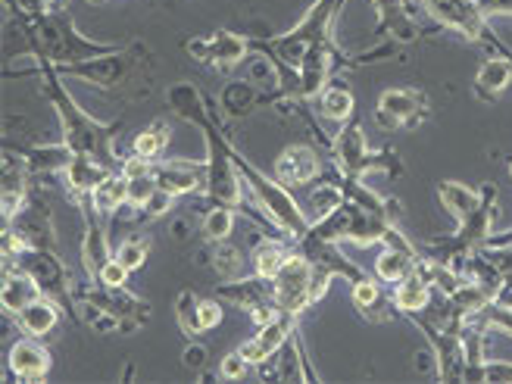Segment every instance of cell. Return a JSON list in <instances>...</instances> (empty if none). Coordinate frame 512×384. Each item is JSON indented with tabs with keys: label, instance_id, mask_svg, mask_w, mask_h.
Instances as JSON below:
<instances>
[{
	"label": "cell",
	"instance_id": "obj_1",
	"mask_svg": "<svg viewBox=\"0 0 512 384\" xmlns=\"http://www.w3.org/2000/svg\"><path fill=\"white\" fill-rule=\"evenodd\" d=\"M7 38H19V50L13 57H29L32 63L41 60L57 69L104 57L122 47L119 41H97L82 35L66 4H54L38 16L7 10Z\"/></svg>",
	"mask_w": 512,
	"mask_h": 384
},
{
	"label": "cell",
	"instance_id": "obj_2",
	"mask_svg": "<svg viewBox=\"0 0 512 384\" xmlns=\"http://www.w3.org/2000/svg\"><path fill=\"white\" fill-rule=\"evenodd\" d=\"M344 7H347V0H313V7L303 13V19L291 32L250 35V50L256 57H263L275 72V91H269V107L288 104L303 60L310 57L316 47L335 41Z\"/></svg>",
	"mask_w": 512,
	"mask_h": 384
},
{
	"label": "cell",
	"instance_id": "obj_3",
	"mask_svg": "<svg viewBox=\"0 0 512 384\" xmlns=\"http://www.w3.org/2000/svg\"><path fill=\"white\" fill-rule=\"evenodd\" d=\"M4 75L7 79H16V75H35L41 82V94L47 97V104L57 113L63 144L72 153H79V157H91L113 172L122 169V157L116 153V138L122 135V119L104 122V119H94L85 107H79V100L69 94L66 79L57 72V66L38 60L32 69H4Z\"/></svg>",
	"mask_w": 512,
	"mask_h": 384
},
{
	"label": "cell",
	"instance_id": "obj_4",
	"mask_svg": "<svg viewBox=\"0 0 512 384\" xmlns=\"http://www.w3.org/2000/svg\"><path fill=\"white\" fill-rule=\"evenodd\" d=\"M57 72L69 82H85L104 97L119 100L122 107H135L157 91V54L144 41H128L104 57L63 66Z\"/></svg>",
	"mask_w": 512,
	"mask_h": 384
},
{
	"label": "cell",
	"instance_id": "obj_5",
	"mask_svg": "<svg viewBox=\"0 0 512 384\" xmlns=\"http://www.w3.org/2000/svg\"><path fill=\"white\" fill-rule=\"evenodd\" d=\"M497 185H481V203L472 216H466L463 222H456V232L447 235V238H431L428 241V256L431 260H438L441 266L453 269L463 275L466 272V263L472 260V253H478L484 244L491 238V228H494V219H497Z\"/></svg>",
	"mask_w": 512,
	"mask_h": 384
},
{
	"label": "cell",
	"instance_id": "obj_6",
	"mask_svg": "<svg viewBox=\"0 0 512 384\" xmlns=\"http://www.w3.org/2000/svg\"><path fill=\"white\" fill-rule=\"evenodd\" d=\"M328 157L331 166L341 175L350 178H366L369 172H381L388 178H400L403 175V163H400V153L394 147H384V150H372L363 132V122L360 119H350L341 125V132L328 141Z\"/></svg>",
	"mask_w": 512,
	"mask_h": 384
},
{
	"label": "cell",
	"instance_id": "obj_7",
	"mask_svg": "<svg viewBox=\"0 0 512 384\" xmlns=\"http://www.w3.org/2000/svg\"><path fill=\"white\" fill-rule=\"evenodd\" d=\"M394 225H397V219L375 213V210H366V207H360V203L344 197L335 210L319 216L306 235H313L319 241H331V244L369 247V244H384V238L391 235Z\"/></svg>",
	"mask_w": 512,
	"mask_h": 384
},
{
	"label": "cell",
	"instance_id": "obj_8",
	"mask_svg": "<svg viewBox=\"0 0 512 384\" xmlns=\"http://www.w3.org/2000/svg\"><path fill=\"white\" fill-rule=\"evenodd\" d=\"M72 297H75V313H79V306H94V310L110 313L119 322V335H135V331L153 313L150 300L132 294L128 288L100 285V281H94V278L75 281V285H72Z\"/></svg>",
	"mask_w": 512,
	"mask_h": 384
},
{
	"label": "cell",
	"instance_id": "obj_9",
	"mask_svg": "<svg viewBox=\"0 0 512 384\" xmlns=\"http://www.w3.org/2000/svg\"><path fill=\"white\" fill-rule=\"evenodd\" d=\"M422 7L431 16V22L441 25V29L456 32L459 38H466L472 44H488V47H494V54L512 57V47H506L491 32V25L478 10L475 0H422Z\"/></svg>",
	"mask_w": 512,
	"mask_h": 384
},
{
	"label": "cell",
	"instance_id": "obj_10",
	"mask_svg": "<svg viewBox=\"0 0 512 384\" xmlns=\"http://www.w3.org/2000/svg\"><path fill=\"white\" fill-rule=\"evenodd\" d=\"M13 266H19L22 272H29L38 288L44 291V297L57 300L63 306V313L69 322H79V313H75V297H72V285L75 278L66 269V263L60 260V250H38V247H25L22 253H16Z\"/></svg>",
	"mask_w": 512,
	"mask_h": 384
},
{
	"label": "cell",
	"instance_id": "obj_11",
	"mask_svg": "<svg viewBox=\"0 0 512 384\" xmlns=\"http://www.w3.org/2000/svg\"><path fill=\"white\" fill-rule=\"evenodd\" d=\"M216 297L222 303H232L238 306L241 313H247L256 328L266 325L269 319H275L281 310H278V300H275V285L272 278H263V275H241L235 281H219L216 285Z\"/></svg>",
	"mask_w": 512,
	"mask_h": 384
},
{
	"label": "cell",
	"instance_id": "obj_12",
	"mask_svg": "<svg viewBox=\"0 0 512 384\" xmlns=\"http://www.w3.org/2000/svg\"><path fill=\"white\" fill-rule=\"evenodd\" d=\"M297 250L313 263V272H316V303L328 294L331 281H335V278H344V281H350V285H353V281H360V278L369 275L363 266H356L350 256H344L341 244H331V241H319L313 235H303L297 241Z\"/></svg>",
	"mask_w": 512,
	"mask_h": 384
},
{
	"label": "cell",
	"instance_id": "obj_13",
	"mask_svg": "<svg viewBox=\"0 0 512 384\" xmlns=\"http://www.w3.org/2000/svg\"><path fill=\"white\" fill-rule=\"evenodd\" d=\"M185 54L203 66L222 72V75H232L247 57H253V50H250V35L219 29V32L203 35V38H188Z\"/></svg>",
	"mask_w": 512,
	"mask_h": 384
},
{
	"label": "cell",
	"instance_id": "obj_14",
	"mask_svg": "<svg viewBox=\"0 0 512 384\" xmlns=\"http://www.w3.org/2000/svg\"><path fill=\"white\" fill-rule=\"evenodd\" d=\"M428 116V97L419 88H388L375 104V125L381 132H413Z\"/></svg>",
	"mask_w": 512,
	"mask_h": 384
},
{
	"label": "cell",
	"instance_id": "obj_15",
	"mask_svg": "<svg viewBox=\"0 0 512 384\" xmlns=\"http://www.w3.org/2000/svg\"><path fill=\"white\" fill-rule=\"evenodd\" d=\"M272 285H275L278 310L288 316L300 319L316 303V272H313V263L306 260L300 250L291 256V263L272 278Z\"/></svg>",
	"mask_w": 512,
	"mask_h": 384
},
{
	"label": "cell",
	"instance_id": "obj_16",
	"mask_svg": "<svg viewBox=\"0 0 512 384\" xmlns=\"http://www.w3.org/2000/svg\"><path fill=\"white\" fill-rule=\"evenodd\" d=\"M75 207L82 213V225H85V235H82V266L88 278H97L100 269H104L107 260H113V247H110V222L94 210L91 197H79Z\"/></svg>",
	"mask_w": 512,
	"mask_h": 384
},
{
	"label": "cell",
	"instance_id": "obj_17",
	"mask_svg": "<svg viewBox=\"0 0 512 384\" xmlns=\"http://www.w3.org/2000/svg\"><path fill=\"white\" fill-rule=\"evenodd\" d=\"M19 235V241L25 247H38V250H57V225H54V213H50V203L32 191L29 203L16 213V219L4 222Z\"/></svg>",
	"mask_w": 512,
	"mask_h": 384
},
{
	"label": "cell",
	"instance_id": "obj_18",
	"mask_svg": "<svg viewBox=\"0 0 512 384\" xmlns=\"http://www.w3.org/2000/svg\"><path fill=\"white\" fill-rule=\"evenodd\" d=\"M207 175H210V163L207 160H153V178H157L160 191L172 194V197H188V194H203L207 188Z\"/></svg>",
	"mask_w": 512,
	"mask_h": 384
},
{
	"label": "cell",
	"instance_id": "obj_19",
	"mask_svg": "<svg viewBox=\"0 0 512 384\" xmlns=\"http://www.w3.org/2000/svg\"><path fill=\"white\" fill-rule=\"evenodd\" d=\"M294 331H297V316L278 313L275 319L260 325V331H256L253 338H247L238 350L250 366H266L269 360H275V356L285 350V344L294 338Z\"/></svg>",
	"mask_w": 512,
	"mask_h": 384
},
{
	"label": "cell",
	"instance_id": "obj_20",
	"mask_svg": "<svg viewBox=\"0 0 512 384\" xmlns=\"http://www.w3.org/2000/svg\"><path fill=\"white\" fill-rule=\"evenodd\" d=\"M419 260H422L419 247L394 225L391 235L384 238L381 253L375 256V275L384 281V285H397V281H403L409 272L419 266Z\"/></svg>",
	"mask_w": 512,
	"mask_h": 384
},
{
	"label": "cell",
	"instance_id": "obj_21",
	"mask_svg": "<svg viewBox=\"0 0 512 384\" xmlns=\"http://www.w3.org/2000/svg\"><path fill=\"white\" fill-rule=\"evenodd\" d=\"M322 166L325 163H322L319 147H313V144H291V147L281 150V157L275 160L272 175L285 188L294 191V188H303V185L316 182V178L322 175Z\"/></svg>",
	"mask_w": 512,
	"mask_h": 384
},
{
	"label": "cell",
	"instance_id": "obj_22",
	"mask_svg": "<svg viewBox=\"0 0 512 384\" xmlns=\"http://www.w3.org/2000/svg\"><path fill=\"white\" fill-rule=\"evenodd\" d=\"M50 366H54V356H50V350L41 344V338L25 335V338L13 341L7 350V372L16 381L38 384L50 375Z\"/></svg>",
	"mask_w": 512,
	"mask_h": 384
},
{
	"label": "cell",
	"instance_id": "obj_23",
	"mask_svg": "<svg viewBox=\"0 0 512 384\" xmlns=\"http://www.w3.org/2000/svg\"><path fill=\"white\" fill-rule=\"evenodd\" d=\"M350 303H353V310L372 325L394 322L400 316L394 294H384L378 275H366L360 281H353V285H350Z\"/></svg>",
	"mask_w": 512,
	"mask_h": 384
},
{
	"label": "cell",
	"instance_id": "obj_24",
	"mask_svg": "<svg viewBox=\"0 0 512 384\" xmlns=\"http://www.w3.org/2000/svg\"><path fill=\"white\" fill-rule=\"evenodd\" d=\"M4 150L16 153L32 178H54V175L60 178L66 172V166H69V160H72V150L63 141L60 144H19V147H13L7 141Z\"/></svg>",
	"mask_w": 512,
	"mask_h": 384
},
{
	"label": "cell",
	"instance_id": "obj_25",
	"mask_svg": "<svg viewBox=\"0 0 512 384\" xmlns=\"http://www.w3.org/2000/svg\"><path fill=\"white\" fill-rule=\"evenodd\" d=\"M260 107H269V91H260L244 79H228L219 91V110L228 119H244Z\"/></svg>",
	"mask_w": 512,
	"mask_h": 384
},
{
	"label": "cell",
	"instance_id": "obj_26",
	"mask_svg": "<svg viewBox=\"0 0 512 384\" xmlns=\"http://www.w3.org/2000/svg\"><path fill=\"white\" fill-rule=\"evenodd\" d=\"M297 253V241L285 238V235H269V238H260L250 253V263H253V272L263 275V278H275L281 269L291 263V256Z\"/></svg>",
	"mask_w": 512,
	"mask_h": 384
},
{
	"label": "cell",
	"instance_id": "obj_27",
	"mask_svg": "<svg viewBox=\"0 0 512 384\" xmlns=\"http://www.w3.org/2000/svg\"><path fill=\"white\" fill-rule=\"evenodd\" d=\"M107 175H113V169L100 166L91 157H79V153H72V160H69V166H66V172L60 178H63L69 197L79 200V197H91L97 191V185L104 182Z\"/></svg>",
	"mask_w": 512,
	"mask_h": 384
},
{
	"label": "cell",
	"instance_id": "obj_28",
	"mask_svg": "<svg viewBox=\"0 0 512 384\" xmlns=\"http://www.w3.org/2000/svg\"><path fill=\"white\" fill-rule=\"evenodd\" d=\"M509 82H512V57L494 54L478 66L475 82H472V94L478 100H484V104H494V100L509 88Z\"/></svg>",
	"mask_w": 512,
	"mask_h": 384
},
{
	"label": "cell",
	"instance_id": "obj_29",
	"mask_svg": "<svg viewBox=\"0 0 512 384\" xmlns=\"http://www.w3.org/2000/svg\"><path fill=\"white\" fill-rule=\"evenodd\" d=\"M44 297V291L38 288V281L22 272L13 263H4V288H0V303H4V313L16 316L19 310H25L32 300Z\"/></svg>",
	"mask_w": 512,
	"mask_h": 384
},
{
	"label": "cell",
	"instance_id": "obj_30",
	"mask_svg": "<svg viewBox=\"0 0 512 384\" xmlns=\"http://www.w3.org/2000/svg\"><path fill=\"white\" fill-rule=\"evenodd\" d=\"M63 306L57 300H50V297H38L32 300L25 310H19L13 319L16 325L22 328V335H32V338H47L50 331H54L63 319Z\"/></svg>",
	"mask_w": 512,
	"mask_h": 384
},
{
	"label": "cell",
	"instance_id": "obj_31",
	"mask_svg": "<svg viewBox=\"0 0 512 384\" xmlns=\"http://www.w3.org/2000/svg\"><path fill=\"white\" fill-rule=\"evenodd\" d=\"M431 297H434V285L419 266L394 285V303H397L400 316H413V313L425 310V306L431 303Z\"/></svg>",
	"mask_w": 512,
	"mask_h": 384
},
{
	"label": "cell",
	"instance_id": "obj_32",
	"mask_svg": "<svg viewBox=\"0 0 512 384\" xmlns=\"http://www.w3.org/2000/svg\"><path fill=\"white\" fill-rule=\"evenodd\" d=\"M91 203H94V210L113 225L116 213H119L122 207H128V178H125L122 172L107 175L104 182L97 185V191L91 194Z\"/></svg>",
	"mask_w": 512,
	"mask_h": 384
},
{
	"label": "cell",
	"instance_id": "obj_33",
	"mask_svg": "<svg viewBox=\"0 0 512 384\" xmlns=\"http://www.w3.org/2000/svg\"><path fill=\"white\" fill-rule=\"evenodd\" d=\"M438 200H441V207L456 219V222H463L466 216H472L478 210V203H481V188H469L463 182H441L438 185Z\"/></svg>",
	"mask_w": 512,
	"mask_h": 384
},
{
	"label": "cell",
	"instance_id": "obj_34",
	"mask_svg": "<svg viewBox=\"0 0 512 384\" xmlns=\"http://www.w3.org/2000/svg\"><path fill=\"white\" fill-rule=\"evenodd\" d=\"M319 113L331 122H350L356 116V97L347 85H328L322 94H319Z\"/></svg>",
	"mask_w": 512,
	"mask_h": 384
},
{
	"label": "cell",
	"instance_id": "obj_35",
	"mask_svg": "<svg viewBox=\"0 0 512 384\" xmlns=\"http://www.w3.org/2000/svg\"><path fill=\"white\" fill-rule=\"evenodd\" d=\"M169 141H172L169 122H166V119H153V122L144 128V132L135 135L132 153H138V157H147V160H160L163 153L169 150Z\"/></svg>",
	"mask_w": 512,
	"mask_h": 384
},
{
	"label": "cell",
	"instance_id": "obj_36",
	"mask_svg": "<svg viewBox=\"0 0 512 384\" xmlns=\"http://www.w3.org/2000/svg\"><path fill=\"white\" fill-rule=\"evenodd\" d=\"M210 266L219 275V281H235V278L247 275V256L228 241H216L210 247Z\"/></svg>",
	"mask_w": 512,
	"mask_h": 384
},
{
	"label": "cell",
	"instance_id": "obj_37",
	"mask_svg": "<svg viewBox=\"0 0 512 384\" xmlns=\"http://www.w3.org/2000/svg\"><path fill=\"white\" fill-rule=\"evenodd\" d=\"M238 216H241V213L232 210V207H210L207 213H203V219H200V232H203V238H207L210 244L228 241V238H232V232H235Z\"/></svg>",
	"mask_w": 512,
	"mask_h": 384
},
{
	"label": "cell",
	"instance_id": "obj_38",
	"mask_svg": "<svg viewBox=\"0 0 512 384\" xmlns=\"http://www.w3.org/2000/svg\"><path fill=\"white\" fill-rule=\"evenodd\" d=\"M175 322L188 341L207 335V331H203V322H200V297L194 291H182L175 297Z\"/></svg>",
	"mask_w": 512,
	"mask_h": 384
},
{
	"label": "cell",
	"instance_id": "obj_39",
	"mask_svg": "<svg viewBox=\"0 0 512 384\" xmlns=\"http://www.w3.org/2000/svg\"><path fill=\"white\" fill-rule=\"evenodd\" d=\"M150 235H132V238H125L119 247H116V260L128 269V272H138L144 269L147 263V256H150Z\"/></svg>",
	"mask_w": 512,
	"mask_h": 384
},
{
	"label": "cell",
	"instance_id": "obj_40",
	"mask_svg": "<svg viewBox=\"0 0 512 384\" xmlns=\"http://www.w3.org/2000/svg\"><path fill=\"white\" fill-rule=\"evenodd\" d=\"M125 178H128V207H132L135 213H144L150 207V200L157 197V191H160L157 178H153V172L125 175Z\"/></svg>",
	"mask_w": 512,
	"mask_h": 384
},
{
	"label": "cell",
	"instance_id": "obj_41",
	"mask_svg": "<svg viewBox=\"0 0 512 384\" xmlns=\"http://www.w3.org/2000/svg\"><path fill=\"white\" fill-rule=\"evenodd\" d=\"M478 319L488 325V328L500 331V335L512 338V303L494 300L491 306H484V310L478 313Z\"/></svg>",
	"mask_w": 512,
	"mask_h": 384
},
{
	"label": "cell",
	"instance_id": "obj_42",
	"mask_svg": "<svg viewBox=\"0 0 512 384\" xmlns=\"http://www.w3.org/2000/svg\"><path fill=\"white\" fill-rule=\"evenodd\" d=\"M182 363H185V369H191V372L203 375V369L210 366V350L203 347L197 338H191V341H188V347H185V353H182Z\"/></svg>",
	"mask_w": 512,
	"mask_h": 384
},
{
	"label": "cell",
	"instance_id": "obj_43",
	"mask_svg": "<svg viewBox=\"0 0 512 384\" xmlns=\"http://www.w3.org/2000/svg\"><path fill=\"white\" fill-rule=\"evenodd\" d=\"M128 272L119 260H116V253H113V260L104 263V269H100V275L94 281H100V285H110V288H125V281H128Z\"/></svg>",
	"mask_w": 512,
	"mask_h": 384
},
{
	"label": "cell",
	"instance_id": "obj_44",
	"mask_svg": "<svg viewBox=\"0 0 512 384\" xmlns=\"http://www.w3.org/2000/svg\"><path fill=\"white\" fill-rule=\"evenodd\" d=\"M247 369H250V363L241 356V350H235V353H228L225 360L219 363V378L222 381H241L247 375Z\"/></svg>",
	"mask_w": 512,
	"mask_h": 384
},
{
	"label": "cell",
	"instance_id": "obj_45",
	"mask_svg": "<svg viewBox=\"0 0 512 384\" xmlns=\"http://www.w3.org/2000/svg\"><path fill=\"white\" fill-rule=\"evenodd\" d=\"M200 322H203V331L219 328V322H222V300L216 294L213 297H200Z\"/></svg>",
	"mask_w": 512,
	"mask_h": 384
},
{
	"label": "cell",
	"instance_id": "obj_46",
	"mask_svg": "<svg viewBox=\"0 0 512 384\" xmlns=\"http://www.w3.org/2000/svg\"><path fill=\"white\" fill-rule=\"evenodd\" d=\"M175 200H178V197H172V194H166V191H157V197L150 200V207H147L144 213H138V219H144V222H153V219H160V216L172 213Z\"/></svg>",
	"mask_w": 512,
	"mask_h": 384
},
{
	"label": "cell",
	"instance_id": "obj_47",
	"mask_svg": "<svg viewBox=\"0 0 512 384\" xmlns=\"http://www.w3.org/2000/svg\"><path fill=\"white\" fill-rule=\"evenodd\" d=\"M481 381H512V363H506V360H484V366H481Z\"/></svg>",
	"mask_w": 512,
	"mask_h": 384
},
{
	"label": "cell",
	"instance_id": "obj_48",
	"mask_svg": "<svg viewBox=\"0 0 512 384\" xmlns=\"http://www.w3.org/2000/svg\"><path fill=\"white\" fill-rule=\"evenodd\" d=\"M50 7H54V0H4V10H16L25 16H38Z\"/></svg>",
	"mask_w": 512,
	"mask_h": 384
},
{
	"label": "cell",
	"instance_id": "obj_49",
	"mask_svg": "<svg viewBox=\"0 0 512 384\" xmlns=\"http://www.w3.org/2000/svg\"><path fill=\"white\" fill-rule=\"evenodd\" d=\"M478 10L484 13V19L494 16H512V0H475Z\"/></svg>",
	"mask_w": 512,
	"mask_h": 384
},
{
	"label": "cell",
	"instance_id": "obj_50",
	"mask_svg": "<svg viewBox=\"0 0 512 384\" xmlns=\"http://www.w3.org/2000/svg\"><path fill=\"white\" fill-rule=\"evenodd\" d=\"M88 4H94V7H100V4H107V0H88Z\"/></svg>",
	"mask_w": 512,
	"mask_h": 384
},
{
	"label": "cell",
	"instance_id": "obj_51",
	"mask_svg": "<svg viewBox=\"0 0 512 384\" xmlns=\"http://www.w3.org/2000/svg\"><path fill=\"white\" fill-rule=\"evenodd\" d=\"M503 303H512V291H509V294L503 297Z\"/></svg>",
	"mask_w": 512,
	"mask_h": 384
},
{
	"label": "cell",
	"instance_id": "obj_52",
	"mask_svg": "<svg viewBox=\"0 0 512 384\" xmlns=\"http://www.w3.org/2000/svg\"><path fill=\"white\" fill-rule=\"evenodd\" d=\"M509 175H512V163H509Z\"/></svg>",
	"mask_w": 512,
	"mask_h": 384
}]
</instances>
